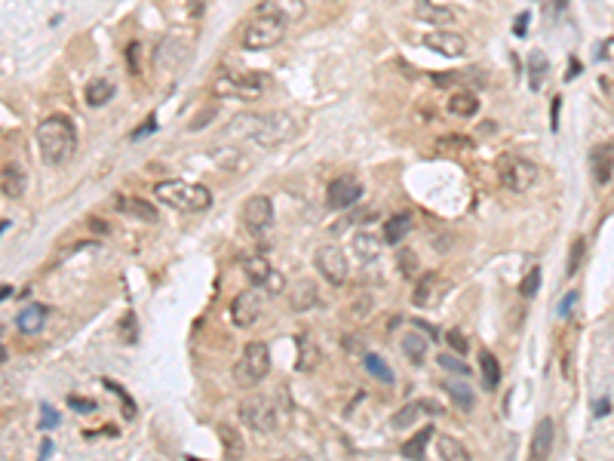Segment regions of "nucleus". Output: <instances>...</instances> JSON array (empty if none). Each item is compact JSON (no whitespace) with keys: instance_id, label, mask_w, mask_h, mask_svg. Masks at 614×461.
Returning <instances> with one entry per match:
<instances>
[{"instance_id":"obj_53","label":"nucleus","mask_w":614,"mask_h":461,"mask_svg":"<svg viewBox=\"0 0 614 461\" xmlns=\"http://www.w3.org/2000/svg\"><path fill=\"white\" fill-rule=\"evenodd\" d=\"M525 28H528V13H519V18H516V25H513V31L523 37L525 34Z\"/></svg>"},{"instance_id":"obj_42","label":"nucleus","mask_w":614,"mask_h":461,"mask_svg":"<svg viewBox=\"0 0 614 461\" xmlns=\"http://www.w3.org/2000/svg\"><path fill=\"white\" fill-rule=\"evenodd\" d=\"M399 274L403 277H415L418 274V255L412 252V249H406V252H399Z\"/></svg>"},{"instance_id":"obj_13","label":"nucleus","mask_w":614,"mask_h":461,"mask_svg":"<svg viewBox=\"0 0 614 461\" xmlns=\"http://www.w3.org/2000/svg\"><path fill=\"white\" fill-rule=\"evenodd\" d=\"M262 308H264V299L258 289H243L237 295L234 301H230V320H234V326H252V323L262 317Z\"/></svg>"},{"instance_id":"obj_46","label":"nucleus","mask_w":614,"mask_h":461,"mask_svg":"<svg viewBox=\"0 0 614 461\" xmlns=\"http://www.w3.org/2000/svg\"><path fill=\"white\" fill-rule=\"evenodd\" d=\"M68 406L74 412H96V400H83V396H68Z\"/></svg>"},{"instance_id":"obj_50","label":"nucleus","mask_w":614,"mask_h":461,"mask_svg":"<svg viewBox=\"0 0 614 461\" xmlns=\"http://www.w3.org/2000/svg\"><path fill=\"white\" fill-rule=\"evenodd\" d=\"M449 345H452V350H458V354L467 350V341H464L461 332H449Z\"/></svg>"},{"instance_id":"obj_29","label":"nucleus","mask_w":614,"mask_h":461,"mask_svg":"<svg viewBox=\"0 0 614 461\" xmlns=\"http://www.w3.org/2000/svg\"><path fill=\"white\" fill-rule=\"evenodd\" d=\"M418 18H424V22H436V25H445L452 22L454 13L449 6H436L430 0H418Z\"/></svg>"},{"instance_id":"obj_25","label":"nucleus","mask_w":614,"mask_h":461,"mask_svg":"<svg viewBox=\"0 0 614 461\" xmlns=\"http://www.w3.org/2000/svg\"><path fill=\"white\" fill-rule=\"evenodd\" d=\"M479 111V99L473 96V92L461 89V92H452L449 96V114L454 117H473Z\"/></svg>"},{"instance_id":"obj_35","label":"nucleus","mask_w":614,"mask_h":461,"mask_svg":"<svg viewBox=\"0 0 614 461\" xmlns=\"http://www.w3.org/2000/svg\"><path fill=\"white\" fill-rule=\"evenodd\" d=\"M473 142L467 135H442V138H436V151H442V154H461V151H467Z\"/></svg>"},{"instance_id":"obj_6","label":"nucleus","mask_w":614,"mask_h":461,"mask_svg":"<svg viewBox=\"0 0 614 461\" xmlns=\"http://www.w3.org/2000/svg\"><path fill=\"white\" fill-rule=\"evenodd\" d=\"M286 25L280 16H271V13H258L249 18L246 31H243V46L246 50H271L286 37Z\"/></svg>"},{"instance_id":"obj_56","label":"nucleus","mask_w":614,"mask_h":461,"mask_svg":"<svg viewBox=\"0 0 614 461\" xmlns=\"http://www.w3.org/2000/svg\"><path fill=\"white\" fill-rule=\"evenodd\" d=\"M574 74H581V62H578V59H571V68H569V74H565V77H569V80H571V77H574Z\"/></svg>"},{"instance_id":"obj_57","label":"nucleus","mask_w":614,"mask_h":461,"mask_svg":"<svg viewBox=\"0 0 614 461\" xmlns=\"http://www.w3.org/2000/svg\"><path fill=\"white\" fill-rule=\"evenodd\" d=\"M50 449H52V443H50V440H43V446H40V455H50Z\"/></svg>"},{"instance_id":"obj_48","label":"nucleus","mask_w":614,"mask_h":461,"mask_svg":"<svg viewBox=\"0 0 614 461\" xmlns=\"http://www.w3.org/2000/svg\"><path fill=\"white\" fill-rule=\"evenodd\" d=\"M59 424V415L52 412V406H40V428H55Z\"/></svg>"},{"instance_id":"obj_17","label":"nucleus","mask_w":614,"mask_h":461,"mask_svg":"<svg viewBox=\"0 0 614 461\" xmlns=\"http://www.w3.org/2000/svg\"><path fill=\"white\" fill-rule=\"evenodd\" d=\"M320 301V289H316V283L313 280H295L292 286H289V308L295 311V313H304V311H311L313 304Z\"/></svg>"},{"instance_id":"obj_1","label":"nucleus","mask_w":614,"mask_h":461,"mask_svg":"<svg viewBox=\"0 0 614 461\" xmlns=\"http://www.w3.org/2000/svg\"><path fill=\"white\" fill-rule=\"evenodd\" d=\"M295 133V123L289 114L283 111H267V114H243L237 120H230L225 129V138H234V142H252L262 148L280 145Z\"/></svg>"},{"instance_id":"obj_59","label":"nucleus","mask_w":614,"mask_h":461,"mask_svg":"<svg viewBox=\"0 0 614 461\" xmlns=\"http://www.w3.org/2000/svg\"><path fill=\"white\" fill-rule=\"evenodd\" d=\"M605 412H608V400H602V403H599V409H596V415H605Z\"/></svg>"},{"instance_id":"obj_14","label":"nucleus","mask_w":614,"mask_h":461,"mask_svg":"<svg viewBox=\"0 0 614 461\" xmlns=\"http://www.w3.org/2000/svg\"><path fill=\"white\" fill-rule=\"evenodd\" d=\"M590 172H593V182L599 184H608L611 175H614V142H602L590 151Z\"/></svg>"},{"instance_id":"obj_60","label":"nucleus","mask_w":614,"mask_h":461,"mask_svg":"<svg viewBox=\"0 0 614 461\" xmlns=\"http://www.w3.org/2000/svg\"><path fill=\"white\" fill-rule=\"evenodd\" d=\"M6 357H9V354H6V348H4V345H0V366H4V363H6Z\"/></svg>"},{"instance_id":"obj_11","label":"nucleus","mask_w":614,"mask_h":461,"mask_svg":"<svg viewBox=\"0 0 614 461\" xmlns=\"http://www.w3.org/2000/svg\"><path fill=\"white\" fill-rule=\"evenodd\" d=\"M359 197H362V184L357 175H338V179H332L329 191H325V206L332 212H338V209L353 206Z\"/></svg>"},{"instance_id":"obj_47","label":"nucleus","mask_w":614,"mask_h":461,"mask_svg":"<svg viewBox=\"0 0 614 461\" xmlns=\"http://www.w3.org/2000/svg\"><path fill=\"white\" fill-rule=\"evenodd\" d=\"M216 114H218V111L212 108V105H209V108H203V111H200V117H194V120H191V129H203V126H206Z\"/></svg>"},{"instance_id":"obj_5","label":"nucleus","mask_w":614,"mask_h":461,"mask_svg":"<svg viewBox=\"0 0 614 461\" xmlns=\"http://www.w3.org/2000/svg\"><path fill=\"white\" fill-rule=\"evenodd\" d=\"M267 372H271V350L264 341H249L234 366V382L240 387H255L258 382H264Z\"/></svg>"},{"instance_id":"obj_9","label":"nucleus","mask_w":614,"mask_h":461,"mask_svg":"<svg viewBox=\"0 0 614 461\" xmlns=\"http://www.w3.org/2000/svg\"><path fill=\"white\" fill-rule=\"evenodd\" d=\"M240 212H243V228L252 237L271 234V228H274V203H271V197H264V194H252V197L243 203V209Z\"/></svg>"},{"instance_id":"obj_24","label":"nucleus","mask_w":614,"mask_h":461,"mask_svg":"<svg viewBox=\"0 0 614 461\" xmlns=\"http://www.w3.org/2000/svg\"><path fill=\"white\" fill-rule=\"evenodd\" d=\"M547 71H550V62H547V52H544V50L528 52V87H532L535 92L544 87Z\"/></svg>"},{"instance_id":"obj_7","label":"nucleus","mask_w":614,"mask_h":461,"mask_svg":"<svg viewBox=\"0 0 614 461\" xmlns=\"http://www.w3.org/2000/svg\"><path fill=\"white\" fill-rule=\"evenodd\" d=\"M498 175H501V184L513 194H525L528 188H535L537 182V163L528 160V157H519V154H507L498 160Z\"/></svg>"},{"instance_id":"obj_28","label":"nucleus","mask_w":614,"mask_h":461,"mask_svg":"<svg viewBox=\"0 0 614 461\" xmlns=\"http://www.w3.org/2000/svg\"><path fill=\"white\" fill-rule=\"evenodd\" d=\"M479 372H482V384L489 387V391H495L501 384V366L491 350H479Z\"/></svg>"},{"instance_id":"obj_19","label":"nucleus","mask_w":614,"mask_h":461,"mask_svg":"<svg viewBox=\"0 0 614 461\" xmlns=\"http://www.w3.org/2000/svg\"><path fill=\"white\" fill-rule=\"evenodd\" d=\"M0 188H4V194L9 200H18L25 197V188H28V175L18 163H6L4 170H0Z\"/></svg>"},{"instance_id":"obj_32","label":"nucleus","mask_w":614,"mask_h":461,"mask_svg":"<svg viewBox=\"0 0 614 461\" xmlns=\"http://www.w3.org/2000/svg\"><path fill=\"white\" fill-rule=\"evenodd\" d=\"M433 433H436L433 428H421V431H418L415 437H412V440H408L406 446H403V455H406V458H421V455H424V449H427V443H430V437H433Z\"/></svg>"},{"instance_id":"obj_3","label":"nucleus","mask_w":614,"mask_h":461,"mask_svg":"<svg viewBox=\"0 0 614 461\" xmlns=\"http://www.w3.org/2000/svg\"><path fill=\"white\" fill-rule=\"evenodd\" d=\"M157 200L166 206L179 209V212H203L212 206V194L209 188H203L197 182H184V179H166L154 184Z\"/></svg>"},{"instance_id":"obj_22","label":"nucleus","mask_w":614,"mask_h":461,"mask_svg":"<svg viewBox=\"0 0 614 461\" xmlns=\"http://www.w3.org/2000/svg\"><path fill=\"white\" fill-rule=\"evenodd\" d=\"M408 228H412V212H396V216H390L384 221V243H390V246L403 243Z\"/></svg>"},{"instance_id":"obj_34","label":"nucleus","mask_w":614,"mask_h":461,"mask_svg":"<svg viewBox=\"0 0 614 461\" xmlns=\"http://www.w3.org/2000/svg\"><path fill=\"white\" fill-rule=\"evenodd\" d=\"M445 391H449V396L454 400V406H458V409H464V412L473 409V391H470L467 384L452 382V384H445Z\"/></svg>"},{"instance_id":"obj_49","label":"nucleus","mask_w":614,"mask_h":461,"mask_svg":"<svg viewBox=\"0 0 614 461\" xmlns=\"http://www.w3.org/2000/svg\"><path fill=\"white\" fill-rule=\"evenodd\" d=\"M184 9H188L194 18H200L203 9H206V0H184Z\"/></svg>"},{"instance_id":"obj_40","label":"nucleus","mask_w":614,"mask_h":461,"mask_svg":"<svg viewBox=\"0 0 614 461\" xmlns=\"http://www.w3.org/2000/svg\"><path fill=\"white\" fill-rule=\"evenodd\" d=\"M117 332H120V338H123L126 345H133V341H135V335H138V323H135V313H123V320H120Z\"/></svg>"},{"instance_id":"obj_8","label":"nucleus","mask_w":614,"mask_h":461,"mask_svg":"<svg viewBox=\"0 0 614 461\" xmlns=\"http://www.w3.org/2000/svg\"><path fill=\"white\" fill-rule=\"evenodd\" d=\"M240 421L255 433H271L277 428V409L267 396H246L240 403Z\"/></svg>"},{"instance_id":"obj_37","label":"nucleus","mask_w":614,"mask_h":461,"mask_svg":"<svg viewBox=\"0 0 614 461\" xmlns=\"http://www.w3.org/2000/svg\"><path fill=\"white\" fill-rule=\"evenodd\" d=\"M372 308H375V301L369 299V295H359V299H353L350 301V320H357V323H362L372 313Z\"/></svg>"},{"instance_id":"obj_52","label":"nucleus","mask_w":614,"mask_h":461,"mask_svg":"<svg viewBox=\"0 0 614 461\" xmlns=\"http://www.w3.org/2000/svg\"><path fill=\"white\" fill-rule=\"evenodd\" d=\"M559 105H562V99H553V108H550V129L553 133L559 129Z\"/></svg>"},{"instance_id":"obj_30","label":"nucleus","mask_w":614,"mask_h":461,"mask_svg":"<svg viewBox=\"0 0 614 461\" xmlns=\"http://www.w3.org/2000/svg\"><path fill=\"white\" fill-rule=\"evenodd\" d=\"M436 449H440V458H449V461H467L470 458L467 446L454 437H436Z\"/></svg>"},{"instance_id":"obj_12","label":"nucleus","mask_w":614,"mask_h":461,"mask_svg":"<svg viewBox=\"0 0 614 461\" xmlns=\"http://www.w3.org/2000/svg\"><path fill=\"white\" fill-rule=\"evenodd\" d=\"M243 271H246V277H249V280H252L255 286H264V289L271 292V295L283 292V286H286L283 274L274 271L271 262H267V258H262V255H249L246 262H243Z\"/></svg>"},{"instance_id":"obj_41","label":"nucleus","mask_w":614,"mask_h":461,"mask_svg":"<svg viewBox=\"0 0 614 461\" xmlns=\"http://www.w3.org/2000/svg\"><path fill=\"white\" fill-rule=\"evenodd\" d=\"M537 289H541V267H532L528 277L523 280V286H519V292H523L525 299H532V295H537Z\"/></svg>"},{"instance_id":"obj_27","label":"nucleus","mask_w":614,"mask_h":461,"mask_svg":"<svg viewBox=\"0 0 614 461\" xmlns=\"http://www.w3.org/2000/svg\"><path fill=\"white\" fill-rule=\"evenodd\" d=\"M353 252L362 262H375L381 255V240L375 234H366V230H359V234H353Z\"/></svg>"},{"instance_id":"obj_31","label":"nucleus","mask_w":614,"mask_h":461,"mask_svg":"<svg viewBox=\"0 0 614 461\" xmlns=\"http://www.w3.org/2000/svg\"><path fill=\"white\" fill-rule=\"evenodd\" d=\"M403 350H406V357L412 360V363H421V360L427 357V338L418 335V332H406L403 335Z\"/></svg>"},{"instance_id":"obj_21","label":"nucleus","mask_w":614,"mask_h":461,"mask_svg":"<svg viewBox=\"0 0 614 461\" xmlns=\"http://www.w3.org/2000/svg\"><path fill=\"white\" fill-rule=\"evenodd\" d=\"M46 313H50V308H46V304H31V308L18 311L16 326L22 329V332H28V335H34V332H40V329H43Z\"/></svg>"},{"instance_id":"obj_26","label":"nucleus","mask_w":614,"mask_h":461,"mask_svg":"<svg viewBox=\"0 0 614 461\" xmlns=\"http://www.w3.org/2000/svg\"><path fill=\"white\" fill-rule=\"evenodd\" d=\"M440 289H442V286H440V277H436V274H424L421 283L415 286V295H412V299H415V304L427 308V304H433L436 299H440Z\"/></svg>"},{"instance_id":"obj_2","label":"nucleus","mask_w":614,"mask_h":461,"mask_svg":"<svg viewBox=\"0 0 614 461\" xmlns=\"http://www.w3.org/2000/svg\"><path fill=\"white\" fill-rule=\"evenodd\" d=\"M37 148H40L43 163L65 166L77 151V129L65 114H50L37 123Z\"/></svg>"},{"instance_id":"obj_33","label":"nucleus","mask_w":614,"mask_h":461,"mask_svg":"<svg viewBox=\"0 0 614 461\" xmlns=\"http://www.w3.org/2000/svg\"><path fill=\"white\" fill-rule=\"evenodd\" d=\"M362 366H366V369H369V372L375 375V378H381V382H384V384H393V369H390V366H387L381 357H375V354H366V357H362Z\"/></svg>"},{"instance_id":"obj_36","label":"nucleus","mask_w":614,"mask_h":461,"mask_svg":"<svg viewBox=\"0 0 614 461\" xmlns=\"http://www.w3.org/2000/svg\"><path fill=\"white\" fill-rule=\"evenodd\" d=\"M584 252H587V243H584V237H578L571 243V252H569V267H565V274L569 277H574L578 274V267H581V262H584Z\"/></svg>"},{"instance_id":"obj_44","label":"nucleus","mask_w":614,"mask_h":461,"mask_svg":"<svg viewBox=\"0 0 614 461\" xmlns=\"http://www.w3.org/2000/svg\"><path fill=\"white\" fill-rule=\"evenodd\" d=\"M574 304H578V289H571L569 295H565V299L559 301V308H556V313H559V317L565 320V317H571V308Z\"/></svg>"},{"instance_id":"obj_58","label":"nucleus","mask_w":614,"mask_h":461,"mask_svg":"<svg viewBox=\"0 0 614 461\" xmlns=\"http://www.w3.org/2000/svg\"><path fill=\"white\" fill-rule=\"evenodd\" d=\"M9 292H13V286H0V301H4Z\"/></svg>"},{"instance_id":"obj_10","label":"nucleus","mask_w":614,"mask_h":461,"mask_svg":"<svg viewBox=\"0 0 614 461\" xmlns=\"http://www.w3.org/2000/svg\"><path fill=\"white\" fill-rule=\"evenodd\" d=\"M313 265H316V271L323 274V280H329L332 286H341L347 280V255H344L341 246L323 243L313 252Z\"/></svg>"},{"instance_id":"obj_55","label":"nucleus","mask_w":614,"mask_h":461,"mask_svg":"<svg viewBox=\"0 0 614 461\" xmlns=\"http://www.w3.org/2000/svg\"><path fill=\"white\" fill-rule=\"evenodd\" d=\"M89 228H92V230H96V234H108V230H111L108 225H101V221H96V218H92V221H89Z\"/></svg>"},{"instance_id":"obj_16","label":"nucleus","mask_w":614,"mask_h":461,"mask_svg":"<svg viewBox=\"0 0 614 461\" xmlns=\"http://www.w3.org/2000/svg\"><path fill=\"white\" fill-rule=\"evenodd\" d=\"M553 443H556V424L553 418H541L535 424V433H532V458L535 461H544L547 455H553Z\"/></svg>"},{"instance_id":"obj_51","label":"nucleus","mask_w":614,"mask_h":461,"mask_svg":"<svg viewBox=\"0 0 614 461\" xmlns=\"http://www.w3.org/2000/svg\"><path fill=\"white\" fill-rule=\"evenodd\" d=\"M126 59H129V71H133V74H138V43H129Z\"/></svg>"},{"instance_id":"obj_15","label":"nucleus","mask_w":614,"mask_h":461,"mask_svg":"<svg viewBox=\"0 0 614 461\" xmlns=\"http://www.w3.org/2000/svg\"><path fill=\"white\" fill-rule=\"evenodd\" d=\"M424 43L430 46V50H436L440 55H445V59H458V55L467 52V40H464L461 34H454V31H430L424 37Z\"/></svg>"},{"instance_id":"obj_23","label":"nucleus","mask_w":614,"mask_h":461,"mask_svg":"<svg viewBox=\"0 0 614 461\" xmlns=\"http://www.w3.org/2000/svg\"><path fill=\"white\" fill-rule=\"evenodd\" d=\"M83 99H86V105L89 108H101V105H108L111 99H114V83L111 80H92V83H86V89H83Z\"/></svg>"},{"instance_id":"obj_18","label":"nucleus","mask_w":614,"mask_h":461,"mask_svg":"<svg viewBox=\"0 0 614 461\" xmlns=\"http://www.w3.org/2000/svg\"><path fill=\"white\" fill-rule=\"evenodd\" d=\"M258 13L280 16L286 25H292L307 13V4L304 0H262V4H258Z\"/></svg>"},{"instance_id":"obj_20","label":"nucleus","mask_w":614,"mask_h":461,"mask_svg":"<svg viewBox=\"0 0 614 461\" xmlns=\"http://www.w3.org/2000/svg\"><path fill=\"white\" fill-rule=\"evenodd\" d=\"M114 206L123 212V216H133L138 221H151V225L160 218V216H157V209L147 200H142V197H114Z\"/></svg>"},{"instance_id":"obj_45","label":"nucleus","mask_w":614,"mask_h":461,"mask_svg":"<svg viewBox=\"0 0 614 461\" xmlns=\"http://www.w3.org/2000/svg\"><path fill=\"white\" fill-rule=\"evenodd\" d=\"M440 363H442L445 369H452V372H458V375H467V372H470V369L464 366L458 357H452V354H442V357H440Z\"/></svg>"},{"instance_id":"obj_4","label":"nucleus","mask_w":614,"mask_h":461,"mask_svg":"<svg viewBox=\"0 0 614 461\" xmlns=\"http://www.w3.org/2000/svg\"><path fill=\"white\" fill-rule=\"evenodd\" d=\"M264 77L262 74H252V71H237V68H221L212 80V92L218 99H243V101H252L264 92Z\"/></svg>"},{"instance_id":"obj_54","label":"nucleus","mask_w":614,"mask_h":461,"mask_svg":"<svg viewBox=\"0 0 614 461\" xmlns=\"http://www.w3.org/2000/svg\"><path fill=\"white\" fill-rule=\"evenodd\" d=\"M154 126H157V123H154V117H151V120H147V123H145V126H138V129H135V133H133V138H142L145 133H151V129H154Z\"/></svg>"},{"instance_id":"obj_38","label":"nucleus","mask_w":614,"mask_h":461,"mask_svg":"<svg viewBox=\"0 0 614 461\" xmlns=\"http://www.w3.org/2000/svg\"><path fill=\"white\" fill-rule=\"evenodd\" d=\"M218 433H221V443H225V452H228V455H243V443H240V437L228 428V424H221Z\"/></svg>"},{"instance_id":"obj_43","label":"nucleus","mask_w":614,"mask_h":461,"mask_svg":"<svg viewBox=\"0 0 614 461\" xmlns=\"http://www.w3.org/2000/svg\"><path fill=\"white\" fill-rule=\"evenodd\" d=\"M105 387H108V391H114L120 400H123V415H126V418H133V415H135V406H133V400H129V394H126L117 382H111V378H105Z\"/></svg>"},{"instance_id":"obj_39","label":"nucleus","mask_w":614,"mask_h":461,"mask_svg":"<svg viewBox=\"0 0 614 461\" xmlns=\"http://www.w3.org/2000/svg\"><path fill=\"white\" fill-rule=\"evenodd\" d=\"M418 412H421V403H408L403 406L396 415H393V428H408V424H415Z\"/></svg>"}]
</instances>
